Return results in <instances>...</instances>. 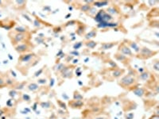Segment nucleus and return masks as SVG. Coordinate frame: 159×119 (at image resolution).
<instances>
[{
	"mask_svg": "<svg viewBox=\"0 0 159 119\" xmlns=\"http://www.w3.org/2000/svg\"><path fill=\"white\" fill-rule=\"evenodd\" d=\"M4 86H6V83H5V80L2 78L0 77V88L3 87Z\"/></svg>",
	"mask_w": 159,
	"mask_h": 119,
	"instance_id": "18",
	"label": "nucleus"
},
{
	"mask_svg": "<svg viewBox=\"0 0 159 119\" xmlns=\"http://www.w3.org/2000/svg\"><path fill=\"white\" fill-rule=\"evenodd\" d=\"M22 98H23V100H26V101H29V100H30V97L29 95H27V94H23V96H22Z\"/></svg>",
	"mask_w": 159,
	"mask_h": 119,
	"instance_id": "22",
	"label": "nucleus"
},
{
	"mask_svg": "<svg viewBox=\"0 0 159 119\" xmlns=\"http://www.w3.org/2000/svg\"><path fill=\"white\" fill-rule=\"evenodd\" d=\"M89 9H90V6H89L88 5H84V6H82V8H81V10H82L83 11H84V12L88 11Z\"/></svg>",
	"mask_w": 159,
	"mask_h": 119,
	"instance_id": "17",
	"label": "nucleus"
},
{
	"mask_svg": "<svg viewBox=\"0 0 159 119\" xmlns=\"http://www.w3.org/2000/svg\"><path fill=\"white\" fill-rule=\"evenodd\" d=\"M38 85L37 84H34V83H33V84H29L28 85V89L30 91H37L38 89Z\"/></svg>",
	"mask_w": 159,
	"mask_h": 119,
	"instance_id": "7",
	"label": "nucleus"
},
{
	"mask_svg": "<svg viewBox=\"0 0 159 119\" xmlns=\"http://www.w3.org/2000/svg\"><path fill=\"white\" fill-rule=\"evenodd\" d=\"M142 52H144V53H143V55H147V56H150L151 53H152V51H150L149 49H146V48H144L143 49H142Z\"/></svg>",
	"mask_w": 159,
	"mask_h": 119,
	"instance_id": "15",
	"label": "nucleus"
},
{
	"mask_svg": "<svg viewBox=\"0 0 159 119\" xmlns=\"http://www.w3.org/2000/svg\"><path fill=\"white\" fill-rule=\"evenodd\" d=\"M15 3L17 4L16 6H18L21 7V6H24L26 3H25L24 1H16V2H15Z\"/></svg>",
	"mask_w": 159,
	"mask_h": 119,
	"instance_id": "19",
	"label": "nucleus"
},
{
	"mask_svg": "<svg viewBox=\"0 0 159 119\" xmlns=\"http://www.w3.org/2000/svg\"><path fill=\"white\" fill-rule=\"evenodd\" d=\"M95 20L99 22V27H113L117 26V23H110L109 21L112 20V17L108 14L105 13L104 10H101L97 14V15L95 18Z\"/></svg>",
	"mask_w": 159,
	"mask_h": 119,
	"instance_id": "1",
	"label": "nucleus"
},
{
	"mask_svg": "<svg viewBox=\"0 0 159 119\" xmlns=\"http://www.w3.org/2000/svg\"><path fill=\"white\" fill-rule=\"evenodd\" d=\"M9 37L11 40L12 44L14 46H16L17 44L22 43L25 41L27 38L26 33H16V32H10L9 33Z\"/></svg>",
	"mask_w": 159,
	"mask_h": 119,
	"instance_id": "2",
	"label": "nucleus"
},
{
	"mask_svg": "<svg viewBox=\"0 0 159 119\" xmlns=\"http://www.w3.org/2000/svg\"><path fill=\"white\" fill-rule=\"evenodd\" d=\"M95 35H96V33L94 32V31H92L90 33H88V35H87L86 38H94V37H95Z\"/></svg>",
	"mask_w": 159,
	"mask_h": 119,
	"instance_id": "20",
	"label": "nucleus"
},
{
	"mask_svg": "<svg viewBox=\"0 0 159 119\" xmlns=\"http://www.w3.org/2000/svg\"><path fill=\"white\" fill-rule=\"evenodd\" d=\"M14 32L16 33H26V29L21 26H17L14 29Z\"/></svg>",
	"mask_w": 159,
	"mask_h": 119,
	"instance_id": "8",
	"label": "nucleus"
},
{
	"mask_svg": "<svg viewBox=\"0 0 159 119\" xmlns=\"http://www.w3.org/2000/svg\"><path fill=\"white\" fill-rule=\"evenodd\" d=\"M38 83L39 84H46V79H39L38 80Z\"/></svg>",
	"mask_w": 159,
	"mask_h": 119,
	"instance_id": "25",
	"label": "nucleus"
},
{
	"mask_svg": "<svg viewBox=\"0 0 159 119\" xmlns=\"http://www.w3.org/2000/svg\"><path fill=\"white\" fill-rule=\"evenodd\" d=\"M133 92L138 96H142L143 94H144V91H143V90L142 88H136L135 90L133 91Z\"/></svg>",
	"mask_w": 159,
	"mask_h": 119,
	"instance_id": "10",
	"label": "nucleus"
},
{
	"mask_svg": "<svg viewBox=\"0 0 159 119\" xmlns=\"http://www.w3.org/2000/svg\"><path fill=\"white\" fill-rule=\"evenodd\" d=\"M120 51L123 54H125V55H128V56H131L132 55V53H131V49H130L128 47H127L126 45H124V44H122V46L120 48Z\"/></svg>",
	"mask_w": 159,
	"mask_h": 119,
	"instance_id": "6",
	"label": "nucleus"
},
{
	"mask_svg": "<svg viewBox=\"0 0 159 119\" xmlns=\"http://www.w3.org/2000/svg\"><path fill=\"white\" fill-rule=\"evenodd\" d=\"M135 83V79L131 76H126L120 80V84L123 87H130Z\"/></svg>",
	"mask_w": 159,
	"mask_h": 119,
	"instance_id": "3",
	"label": "nucleus"
},
{
	"mask_svg": "<svg viewBox=\"0 0 159 119\" xmlns=\"http://www.w3.org/2000/svg\"><path fill=\"white\" fill-rule=\"evenodd\" d=\"M122 72H123V71H120V70H119V69H115V71H113L112 75H113V76H114L115 78H118V77H119V76L122 75Z\"/></svg>",
	"mask_w": 159,
	"mask_h": 119,
	"instance_id": "9",
	"label": "nucleus"
},
{
	"mask_svg": "<svg viewBox=\"0 0 159 119\" xmlns=\"http://www.w3.org/2000/svg\"><path fill=\"white\" fill-rule=\"evenodd\" d=\"M5 83H6V85L7 86H10V85H13L14 84V80L10 78H6V79L5 80Z\"/></svg>",
	"mask_w": 159,
	"mask_h": 119,
	"instance_id": "14",
	"label": "nucleus"
},
{
	"mask_svg": "<svg viewBox=\"0 0 159 119\" xmlns=\"http://www.w3.org/2000/svg\"><path fill=\"white\" fill-rule=\"evenodd\" d=\"M42 72H43V69H41L39 72H37L35 73V76H40V74H41Z\"/></svg>",
	"mask_w": 159,
	"mask_h": 119,
	"instance_id": "24",
	"label": "nucleus"
},
{
	"mask_svg": "<svg viewBox=\"0 0 159 119\" xmlns=\"http://www.w3.org/2000/svg\"><path fill=\"white\" fill-rule=\"evenodd\" d=\"M115 44H104L102 48L104 49H109L112 48L115 45Z\"/></svg>",
	"mask_w": 159,
	"mask_h": 119,
	"instance_id": "13",
	"label": "nucleus"
},
{
	"mask_svg": "<svg viewBox=\"0 0 159 119\" xmlns=\"http://www.w3.org/2000/svg\"><path fill=\"white\" fill-rule=\"evenodd\" d=\"M33 54L30 53V54H26V55H21L18 58V64H23V63H29L33 57Z\"/></svg>",
	"mask_w": 159,
	"mask_h": 119,
	"instance_id": "5",
	"label": "nucleus"
},
{
	"mask_svg": "<svg viewBox=\"0 0 159 119\" xmlns=\"http://www.w3.org/2000/svg\"><path fill=\"white\" fill-rule=\"evenodd\" d=\"M149 77H150V75H149V73H147V72L142 73V74H141V76H140V79H143V80H146V79H148Z\"/></svg>",
	"mask_w": 159,
	"mask_h": 119,
	"instance_id": "11",
	"label": "nucleus"
},
{
	"mask_svg": "<svg viewBox=\"0 0 159 119\" xmlns=\"http://www.w3.org/2000/svg\"><path fill=\"white\" fill-rule=\"evenodd\" d=\"M154 68H155V70H158V63H157L155 65H154Z\"/></svg>",
	"mask_w": 159,
	"mask_h": 119,
	"instance_id": "26",
	"label": "nucleus"
},
{
	"mask_svg": "<svg viewBox=\"0 0 159 119\" xmlns=\"http://www.w3.org/2000/svg\"><path fill=\"white\" fill-rule=\"evenodd\" d=\"M14 48H15V50L19 53H24L29 49L28 44L25 42H22V43H20V44H17L16 46H14Z\"/></svg>",
	"mask_w": 159,
	"mask_h": 119,
	"instance_id": "4",
	"label": "nucleus"
},
{
	"mask_svg": "<svg viewBox=\"0 0 159 119\" xmlns=\"http://www.w3.org/2000/svg\"><path fill=\"white\" fill-rule=\"evenodd\" d=\"M133 117H134L133 114H128L127 115V119H133Z\"/></svg>",
	"mask_w": 159,
	"mask_h": 119,
	"instance_id": "23",
	"label": "nucleus"
},
{
	"mask_svg": "<svg viewBox=\"0 0 159 119\" xmlns=\"http://www.w3.org/2000/svg\"><path fill=\"white\" fill-rule=\"evenodd\" d=\"M89 44H87V45H88V47H90V48H94V46L95 45H96V42H88Z\"/></svg>",
	"mask_w": 159,
	"mask_h": 119,
	"instance_id": "21",
	"label": "nucleus"
},
{
	"mask_svg": "<svg viewBox=\"0 0 159 119\" xmlns=\"http://www.w3.org/2000/svg\"><path fill=\"white\" fill-rule=\"evenodd\" d=\"M131 45L132 48H134V49L136 52H139V49L138 45H137V44H136V43L132 42V43H131Z\"/></svg>",
	"mask_w": 159,
	"mask_h": 119,
	"instance_id": "16",
	"label": "nucleus"
},
{
	"mask_svg": "<svg viewBox=\"0 0 159 119\" xmlns=\"http://www.w3.org/2000/svg\"><path fill=\"white\" fill-rule=\"evenodd\" d=\"M96 119H104L103 117H98V118H96Z\"/></svg>",
	"mask_w": 159,
	"mask_h": 119,
	"instance_id": "27",
	"label": "nucleus"
},
{
	"mask_svg": "<svg viewBox=\"0 0 159 119\" xmlns=\"http://www.w3.org/2000/svg\"><path fill=\"white\" fill-rule=\"evenodd\" d=\"M25 87V83H20V84H18L14 88L16 89V90H21V89H23Z\"/></svg>",
	"mask_w": 159,
	"mask_h": 119,
	"instance_id": "12",
	"label": "nucleus"
}]
</instances>
